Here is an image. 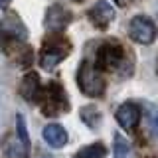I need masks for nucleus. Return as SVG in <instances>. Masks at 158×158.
Here are the masks:
<instances>
[{
  "label": "nucleus",
  "mask_w": 158,
  "mask_h": 158,
  "mask_svg": "<svg viewBox=\"0 0 158 158\" xmlns=\"http://www.w3.org/2000/svg\"><path fill=\"white\" fill-rule=\"evenodd\" d=\"M81 118H83V123H87V125L93 128L95 125H99L101 115H99L97 109H93V107H83L81 109Z\"/></svg>",
  "instance_id": "nucleus-14"
},
{
  "label": "nucleus",
  "mask_w": 158,
  "mask_h": 158,
  "mask_svg": "<svg viewBox=\"0 0 158 158\" xmlns=\"http://www.w3.org/2000/svg\"><path fill=\"white\" fill-rule=\"evenodd\" d=\"M117 121L125 128H135L138 125V121H140V109L135 103H125L117 111Z\"/></svg>",
  "instance_id": "nucleus-9"
},
{
  "label": "nucleus",
  "mask_w": 158,
  "mask_h": 158,
  "mask_svg": "<svg viewBox=\"0 0 158 158\" xmlns=\"http://www.w3.org/2000/svg\"><path fill=\"white\" fill-rule=\"evenodd\" d=\"M146 123H148V128H150L152 136L158 138V107H148V111H146Z\"/></svg>",
  "instance_id": "nucleus-15"
},
{
  "label": "nucleus",
  "mask_w": 158,
  "mask_h": 158,
  "mask_svg": "<svg viewBox=\"0 0 158 158\" xmlns=\"http://www.w3.org/2000/svg\"><path fill=\"white\" fill-rule=\"evenodd\" d=\"M128 36L136 44L148 46L156 38V26L148 16H135L131 20V24H128Z\"/></svg>",
  "instance_id": "nucleus-6"
},
{
  "label": "nucleus",
  "mask_w": 158,
  "mask_h": 158,
  "mask_svg": "<svg viewBox=\"0 0 158 158\" xmlns=\"http://www.w3.org/2000/svg\"><path fill=\"white\" fill-rule=\"evenodd\" d=\"M28 38V30L24 26V22L18 18V14H6L0 20V40L2 46L14 42H24Z\"/></svg>",
  "instance_id": "nucleus-4"
},
{
  "label": "nucleus",
  "mask_w": 158,
  "mask_h": 158,
  "mask_svg": "<svg viewBox=\"0 0 158 158\" xmlns=\"http://www.w3.org/2000/svg\"><path fill=\"white\" fill-rule=\"evenodd\" d=\"M18 135H20V138H22V144L28 148V144H30V138H28L26 125H24V117H22V115H18Z\"/></svg>",
  "instance_id": "nucleus-16"
},
{
  "label": "nucleus",
  "mask_w": 158,
  "mask_h": 158,
  "mask_svg": "<svg viewBox=\"0 0 158 158\" xmlns=\"http://www.w3.org/2000/svg\"><path fill=\"white\" fill-rule=\"evenodd\" d=\"M77 85L87 97H101L105 91V79L95 63L83 61L77 71Z\"/></svg>",
  "instance_id": "nucleus-2"
},
{
  "label": "nucleus",
  "mask_w": 158,
  "mask_h": 158,
  "mask_svg": "<svg viewBox=\"0 0 158 158\" xmlns=\"http://www.w3.org/2000/svg\"><path fill=\"white\" fill-rule=\"evenodd\" d=\"M42 136L52 148H61L67 144V132L61 125H46L42 128Z\"/></svg>",
  "instance_id": "nucleus-10"
},
{
  "label": "nucleus",
  "mask_w": 158,
  "mask_h": 158,
  "mask_svg": "<svg viewBox=\"0 0 158 158\" xmlns=\"http://www.w3.org/2000/svg\"><path fill=\"white\" fill-rule=\"evenodd\" d=\"M20 93H22V97L30 103L40 99V95H42V83H40V77L36 73H28V75L22 79Z\"/></svg>",
  "instance_id": "nucleus-11"
},
{
  "label": "nucleus",
  "mask_w": 158,
  "mask_h": 158,
  "mask_svg": "<svg viewBox=\"0 0 158 158\" xmlns=\"http://www.w3.org/2000/svg\"><path fill=\"white\" fill-rule=\"evenodd\" d=\"M117 2V6H121V8H125V6H128V4L132 2V0H115Z\"/></svg>",
  "instance_id": "nucleus-17"
},
{
  "label": "nucleus",
  "mask_w": 158,
  "mask_h": 158,
  "mask_svg": "<svg viewBox=\"0 0 158 158\" xmlns=\"http://www.w3.org/2000/svg\"><path fill=\"white\" fill-rule=\"evenodd\" d=\"M40 101H42V111L44 115L56 117L59 113H65L67 109V99H65V91H63L59 85L52 83L46 89V95H40Z\"/></svg>",
  "instance_id": "nucleus-5"
},
{
  "label": "nucleus",
  "mask_w": 158,
  "mask_h": 158,
  "mask_svg": "<svg viewBox=\"0 0 158 158\" xmlns=\"http://www.w3.org/2000/svg\"><path fill=\"white\" fill-rule=\"evenodd\" d=\"M113 154H115V158H131V156H132V146H131V142H128V138L123 136L121 132H117V135H115Z\"/></svg>",
  "instance_id": "nucleus-12"
},
{
  "label": "nucleus",
  "mask_w": 158,
  "mask_h": 158,
  "mask_svg": "<svg viewBox=\"0 0 158 158\" xmlns=\"http://www.w3.org/2000/svg\"><path fill=\"white\" fill-rule=\"evenodd\" d=\"M97 67L117 75H128L132 63L128 61L127 52L118 44H103L97 52Z\"/></svg>",
  "instance_id": "nucleus-1"
},
{
  "label": "nucleus",
  "mask_w": 158,
  "mask_h": 158,
  "mask_svg": "<svg viewBox=\"0 0 158 158\" xmlns=\"http://www.w3.org/2000/svg\"><path fill=\"white\" fill-rule=\"evenodd\" d=\"M107 156V148L101 142H95V144L83 146L81 150L75 152V158H105Z\"/></svg>",
  "instance_id": "nucleus-13"
},
{
  "label": "nucleus",
  "mask_w": 158,
  "mask_h": 158,
  "mask_svg": "<svg viewBox=\"0 0 158 158\" xmlns=\"http://www.w3.org/2000/svg\"><path fill=\"white\" fill-rule=\"evenodd\" d=\"M87 14H89V22L99 30H107L109 24L115 20V10H113V6L107 2V0L95 2L91 8H89Z\"/></svg>",
  "instance_id": "nucleus-7"
},
{
  "label": "nucleus",
  "mask_w": 158,
  "mask_h": 158,
  "mask_svg": "<svg viewBox=\"0 0 158 158\" xmlns=\"http://www.w3.org/2000/svg\"><path fill=\"white\" fill-rule=\"evenodd\" d=\"M10 2H12V0H0V10H2V8H8Z\"/></svg>",
  "instance_id": "nucleus-18"
},
{
  "label": "nucleus",
  "mask_w": 158,
  "mask_h": 158,
  "mask_svg": "<svg viewBox=\"0 0 158 158\" xmlns=\"http://www.w3.org/2000/svg\"><path fill=\"white\" fill-rule=\"evenodd\" d=\"M71 20H73V16H71V12H69L67 8L59 6V4H53V6H49L48 12H46L44 26H46L49 32H59V30L67 28Z\"/></svg>",
  "instance_id": "nucleus-8"
},
{
  "label": "nucleus",
  "mask_w": 158,
  "mask_h": 158,
  "mask_svg": "<svg viewBox=\"0 0 158 158\" xmlns=\"http://www.w3.org/2000/svg\"><path fill=\"white\" fill-rule=\"evenodd\" d=\"M71 52V46L65 38H49L44 42L42 53H40V63L44 69H53L61 59H65Z\"/></svg>",
  "instance_id": "nucleus-3"
}]
</instances>
